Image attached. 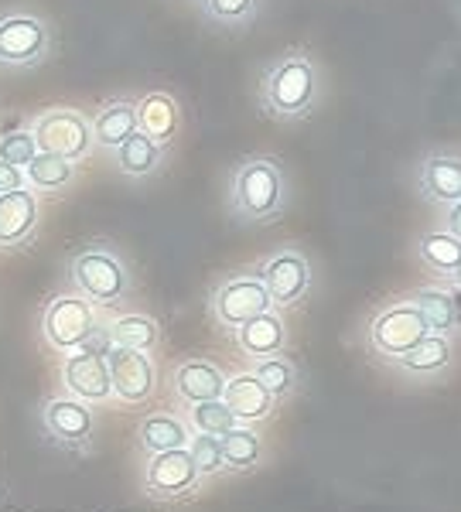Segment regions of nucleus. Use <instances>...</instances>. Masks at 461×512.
I'll return each instance as SVG.
<instances>
[{"label": "nucleus", "mask_w": 461, "mask_h": 512, "mask_svg": "<svg viewBox=\"0 0 461 512\" xmlns=\"http://www.w3.org/2000/svg\"><path fill=\"white\" fill-rule=\"evenodd\" d=\"M321 99H325V72L304 48H291L263 65L257 79V106L263 117L298 123L318 110Z\"/></svg>", "instance_id": "obj_1"}, {"label": "nucleus", "mask_w": 461, "mask_h": 512, "mask_svg": "<svg viewBox=\"0 0 461 512\" xmlns=\"http://www.w3.org/2000/svg\"><path fill=\"white\" fill-rule=\"evenodd\" d=\"M291 205V185L277 158L253 154L243 158L226 178V209L243 226H270L284 219Z\"/></svg>", "instance_id": "obj_2"}, {"label": "nucleus", "mask_w": 461, "mask_h": 512, "mask_svg": "<svg viewBox=\"0 0 461 512\" xmlns=\"http://www.w3.org/2000/svg\"><path fill=\"white\" fill-rule=\"evenodd\" d=\"M69 280L72 291L86 297L93 308L120 311L123 304L134 297V274H130L127 260L110 243H89L69 256Z\"/></svg>", "instance_id": "obj_3"}, {"label": "nucleus", "mask_w": 461, "mask_h": 512, "mask_svg": "<svg viewBox=\"0 0 461 512\" xmlns=\"http://www.w3.org/2000/svg\"><path fill=\"white\" fill-rule=\"evenodd\" d=\"M103 311L93 308L82 294L65 291L52 294L38 315V335L41 342L59 355H72L86 349L93 338L103 335Z\"/></svg>", "instance_id": "obj_4"}, {"label": "nucleus", "mask_w": 461, "mask_h": 512, "mask_svg": "<svg viewBox=\"0 0 461 512\" xmlns=\"http://www.w3.org/2000/svg\"><path fill=\"white\" fill-rule=\"evenodd\" d=\"M427 332V321L421 318V311L414 308L410 297H400V301L383 304L380 311H373L362 328V342H366L369 355H376L386 366L400 362L407 352H414Z\"/></svg>", "instance_id": "obj_5"}, {"label": "nucleus", "mask_w": 461, "mask_h": 512, "mask_svg": "<svg viewBox=\"0 0 461 512\" xmlns=\"http://www.w3.org/2000/svg\"><path fill=\"white\" fill-rule=\"evenodd\" d=\"M55 52V28L31 11L0 14V69H35Z\"/></svg>", "instance_id": "obj_6"}, {"label": "nucleus", "mask_w": 461, "mask_h": 512, "mask_svg": "<svg viewBox=\"0 0 461 512\" xmlns=\"http://www.w3.org/2000/svg\"><path fill=\"white\" fill-rule=\"evenodd\" d=\"M31 137H35L38 154H52V158H65L72 164L89 158L93 151V123L82 110H69V106L38 113L31 123Z\"/></svg>", "instance_id": "obj_7"}, {"label": "nucleus", "mask_w": 461, "mask_h": 512, "mask_svg": "<svg viewBox=\"0 0 461 512\" xmlns=\"http://www.w3.org/2000/svg\"><path fill=\"white\" fill-rule=\"evenodd\" d=\"M205 308H209V318L216 321L222 332H236L246 321L274 311V301H270L267 287H263L257 274H236L212 287Z\"/></svg>", "instance_id": "obj_8"}, {"label": "nucleus", "mask_w": 461, "mask_h": 512, "mask_svg": "<svg viewBox=\"0 0 461 512\" xmlns=\"http://www.w3.org/2000/svg\"><path fill=\"white\" fill-rule=\"evenodd\" d=\"M41 431L52 444L72 454H93L96 448V414L89 403L62 393L41 403Z\"/></svg>", "instance_id": "obj_9"}, {"label": "nucleus", "mask_w": 461, "mask_h": 512, "mask_svg": "<svg viewBox=\"0 0 461 512\" xmlns=\"http://www.w3.org/2000/svg\"><path fill=\"white\" fill-rule=\"evenodd\" d=\"M253 274L263 280L277 311L298 308L308 297L311 284H315V270H311L308 253L298 250V246H284V250L270 253Z\"/></svg>", "instance_id": "obj_10"}, {"label": "nucleus", "mask_w": 461, "mask_h": 512, "mask_svg": "<svg viewBox=\"0 0 461 512\" xmlns=\"http://www.w3.org/2000/svg\"><path fill=\"white\" fill-rule=\"evenodd\" d=\"M205 478L195 468L188 448L151 454L144 465V495L154 502H181L202 489Z\"/></svg>", "instance_id": "obj_11"}, {"label": "nucleus", "mask_w": 461, "mask_h": 512, "mask_svg": "<svg viewBox=\"0 0 461 512\" xmlns=\"http://www.w3.org/2000/svg\"><path fill=\"white\" fill-rule=\"evenodd\" d=\"M62 386L65 393L76 396L79 403H89V407H113L117 403L106 352L93 349V345L62 355Z\"/></svg>", "instance_id": "obj_12"}, {"label": "nucleus", "mask_w": 461, "mask_h": 512, "mask_svg": "<svg viewBox=\"0 0 461 512\" xmlns=\"http://www.w3.org/2000/svg\"><path fill=\"white\" fill-rule=\"evenodd\" d=\"M106 366H110L113 396H117V403L141 407V403L154 400V393H158V366H154V359L147 352L117 349V345H110Z\"/></svg>", "instance_id": "obj_13"}, {"label": "nucleus", "mask_w": 461, "mask_h": 512, "mask_svg": "<svg viewBox=\"0 0 461 512\" xmlns=\"http://www.w3.org/2000/svg\"><path fill=\"white\" fill-rule=\"evenodd\" d=\"M417 192L434 209H448L461 202V154L448 147H434L417 164Z\"/></svg>", "instance_id": "obj_14"}, {"label": "nucleus", "mask_w": 461, "mask_h": 512, "mask_svg": "<svg viewBox=\"0 0 461 512\" xmlns=\"http://www.w3.org/2000/svg\"><path fill=\"white\" fill-rule=\"evenodd\" d=\"M458 362V338L448 335H427L414 352H407L400 362H393L400 376L417 379V383H438L455 369Z\"/></svg>", "instance_id": "obj_15"}, {"label": "nucleus", "mask_w": 461, "mask_h": 512, "mask_svg": "<svg viewBox=\"0 0 461 512\" xmlns=\"http://www.w3.org/2000/svg\"><path fill=\"white\" fill-rule=\"evenodd\" d=\"M41 202L31 188L0 195V250H18L28 246L38 233Z\"/></svg>", "instance_id": "obj_16"}, {"label": "nucleus", "mask_w": 461, "mask_h": 512, "mask_svg": "<svg viewBox=\"0 0 461 512\" xmlns=\"http://www.w3.org/2000/svg\"><path fill=\"white\" fill-rule=\"evenodd\" d=\"M414 301V308L421 311L427 321V332L431 335H448L461 338V294L451 284H431L417 287L407 294Z\"/></svg>", "instance_id": "obj_17"}, {"label": "nucleus", "mask_w": 461, "mask_h": 512, "mask_svg": "<svg viewBox=\"0 0 461 512\" xmlns=\"http://www.w3.org/2000/svg\"><path fill=\"white\" fill-rule=\"evenodd\" d=\"M222 390H226V373L209 359H181L175 369H171V393L178 396L181 403H209V400H222Z\"/></svg>", "instance_id": "obj_18"}, {"label": "nucleus", "mask_w": 461, "mask_h": 512, "mask_svg": "<svg viewBox=\"0 0 461 512\" xmlns=\"http://www.w3.org/2000/svg\"><path fill=\"white\" fill-rule=\"evenodd\" d=\"M222 403L229 407L240 424H250L257 427L263 420L274 417L277 410V400L263 390V383L253 373H236V376H226V390H222Z\"/></svg>", "instance_id": "obj_19"}, {"label": "nucleus", "mask_w": 461, "mask_h": 512, "mask_svg": "<svg viewBox=\"0 0 461 512\" xmlns=\"http://www.w3.org/2000/svg\"><path fill=\"white\" fill-rule=\"evenodd\" d=\"M233 338H236V349H240L246 359L260 362V359H274V355H284L291 332H287L284 315L274 308V311H267V315L246 321L243 328H236Z\"/></svg>", "instance_id": "obj_20"}, {"label": "nucleus", "mask_w": 461, "mask_h": 512, "mask_svg": "<svg viewBox=\"0 0 461 512\" xmlns=\"http://www.w3.org/2000/svg\"><path fill=\"white\" fill-rule=\"evenodd\" d=\"M137 130L154 144L168 147L181 130V103L164 89L137 96Z\"/></svg>", "instance_id": "obj_21"}, {"label": "nucleus", "mask_w": 461, "mask_h": 512, "mask_svg": "<svg viewBox=\"0 0 461 512\" xmlns=\"http://www.w3.org/2000/svg\"><path fill=\"white\" fill-rule=\"evenodd\" d=\"M106 342L117 349H137L151 355L161 345V321L144 315V311H120V315L103 321Z\"/></svg>", "instance_id": "obj_22"}, {"label": "nucleus", "mask_w": 461, "mask_h": 512, "mask_svg": "<svg viewBox=\"0 0 461 512\" xmlns=\"http://www.w3.org/2000/svg\"><path fill=\"white\" fill-rule=\"evenodd\" d=\"M89 123H93V147L113 154L123 140L137 130V99L134 96H113Z\"/></svg>", "instance_id": "obj_23"}, {"label": "nucleus", "mask_w": 461, "mask_h": 512, "mask_svg": "<svg viewBox=\"0 0 461 512\" xmlns=\"http://www.w3.org/2000/svg\"><path fill=\"white\" fill-rule=\"evenodd\" d=\"M188 437H192V427L185 424V417L168 414V410L147 414L141 424H137V448H141L147 458L161 451L188 448Z\"/></svg>", "instance_id": "obj_24"}, {"label": "nucleus", "mask_w": 461, "mask_h": 512, "mask_svg": "<svg viewBox=\"0 0 461 512\" xmlns=\"http://www.w3.org/2000/svg\"><path fill=\"white\" fill-rule=\"evenodd\" d=\"M113 168L120 171L123 178H151L154 171L164 168V147L154 144L151 137H144L141 130H134L117 151L110 154Z\"/></svg>", "instance_id": "obj_25"}, {"label": "nucleus", "mask_w": 461, "mask_h": 512, "mask_svg": "<svg viewBox=\"0 0 461 512\" xmlns=\"http://www.w3.org/2000/svg\"><path fill=\"white\" fill-rule=\"evenodd\" d=\"M222 441V468L229 475H246L267 458V444H263L260 431H253L250 424H236L229 434L219 437Z\"/></svg>", "instance_id": "obj_26"}, {"label": "nucleus", "mask_w": 461, "mask_h": 512, "mask_svg": "<svg viewBox=\"0 0 461 512\" xmlns=\"http://www.w3.org/2000/svg\"><path fill=\"white\" fill-rule=\"evenodd\" d=\"M417 260L427 274H434L438 280H451L455 267L461 263V239H455L448 229H427L417 239Z\"/></svg>", "instance_id": "obj_27"}, {"label": "nucleus", "mask_w": 461, "mask_h": 512, "mask_svg": "<svg viewBox=\"0 0 461 512\" xmlns=\"http://www.w3.org/2000/svg\"><path fill=\"white\" fill-rule=\"evenodd\" d=\"M24 181L35 195H59L76 181V164L52 154H35L24 168Z\"/></svg>", "instance_id": "obj_28"}, {"label": "nucleus", "mask_w": 461, "mask_h": 512, "mask_svg": "<svg viewBox=\"0 0 461 512\" xmlns=\"http://www.w3.org/2000/svg\"><path fill=\"white\" fill-rule=\"evenodd\" d=\"M250 373L260 379L263 390L274 396L277 403L291 400V396L301 390V373H298V366H294V362L287 359V355H274V359L253 362Z\"/></svg>", "instance_id": "obj_29"}, {"label": "nucleus", "mask_w": 461, "mask_h": 512, "mask_svg": "<svg viewBox=\"0 0 461 512\" xmlns=\"http://www.w3.org/2000/svg\"><path fill=\"white\" fill-rule=\"evenodd\" d=\"M263 0H199V11L202 18L216 28L226 31H243L257 21Z\"/></svg>", "instance_id": "obj_30"}, {"label": "nucleus", "mask_w": 461, "mask_h": 512, "mask_svg": "<svg viewBox=\"0 0 461 512\" xmlns=\"http://www.w3.org/2000/svg\"><path fill=\"white\" fill-rule=\"evenodd\" d=\"M185 424L192 427V434L222 437V434L233 431L240 420L229 414V407L222 400H209V403H188V407H185Z\"/></svg>", "instance_id": "obj_31"}, {"label": "nucleus", "mask_w": 461, "mask_h": 512, "mask_svg": "<svg viewBox=\"0 0 461 512\" xmlns=\"http://www.w3.org/2000/svg\"><path fill=\"white\" fill-rule=\"evenodd\" d=\"M188 454H192L195 468H199L202 478H216L222 475V441L212 434H192L188 437Z\"/></svg>", "instance_id": "obj_32"}, {"label": "nucleus", "mask_w": 461, "mask_h": 512, "mask_svg": "<svg viewBox=\"0 0 461 512\" xmlns=\"http://www.w3.org/2000/svg\"><path fill=\"white\" fill-rule=\"evenodd\" d=\"M35 154H38V147H35L31 130H4V134H0V161H7L24 171Z\"/></svg>", "instance_id": "obj_33"}, {"label": "nucleus", "mask_w": 461, "mask_h": 512, "mask_svg": "<svg viewBox=\"0 0 461 512\" xmlns=\"http://www.w3.org/2000/svg\"><path fill=\"white\" fill-rule=\"evenodd\" d=\"M18 188H28V181H24V171L14 168V164H7V161H0V195L18 192Z\"/></svg>", "instance_id": "obj_34"}, {"label": "nucleus", "mask_w": 461, "mask_h": 512, "mask_svg": "<svg viewBox=\"0 0 461 512\" xmlns=\"http://www.w3.org/2000/svg\"><path fill=\"white\" fill-rule=\"evenodd\" d=\"M444 212V222H441V229H448L451 236L461 239V202L455 205H448V209H441Z\"/></svg>", "instance_id": "obj_35"}, {"label": "nucleus", "mask_w": 461, "mask_h": 512, "mask_svg": "<svg viewBox=\"0 0 461 512\" xmlns=\"http://www.w3.org/2000/svg\"><path fill=\"white\" fill-rule=\"evenodd\" d=\"M444 284H451V287H455V291L461 294V263L455 267V274H451V280H444Z\"/></svg>", "instance_id": "obj_36"}]
</instances>
